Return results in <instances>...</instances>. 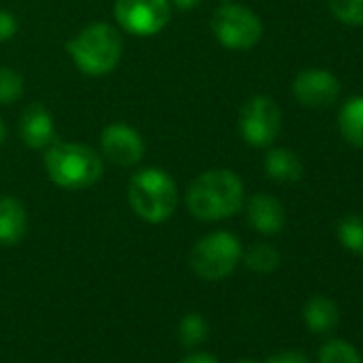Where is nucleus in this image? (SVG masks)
Returning <instances> with one entry per match:
<instances>
[{
  "label": "nucleus",
  "mask_w": 363,
  "mask_h": 363,
  "mask_svg": "<svg viewBox=\"0 0 363 363\" xmlns=\"http://www.w3.org/2000/svg\"><path fill=\"white\" fill-rule=\"evenodd\" d=\"M184 201L199 220H225L244 208V182L231 169H210L193 179Z\"/></svg>",
  "instance_id": "nucleus-1"
},
{
  "label": "nucleus",
  "mask_w": 363,
  "mask_h": 363,
  "mask_svg": "<svg viewBox=\"0 0 363 363\" xmlns=\"http://www.w3.org/2000/svg\"><path fill=\"white\" fill-rule=\"evenodd\" d=\"M45 171L65 191H86L103 175V156L84 143L54 141L45 150Z\"/></svg>",
  "instance_id": "nucleus-2"
},
{
  "label": "nucleus",
  "mask_w": 363,
  "mask_h": 363,
  "mask_svg": "<svg viewBox=\"0 0 363 363\" xmlns=\"http://www.w3.org/2000/svg\"><path fill=\"white\" fill-rule=\"evenodd\" d=\"M122 50L124 45L120 33L105 22H94L82 28L67 43V52L75 67L90 77H103L111 73L122 60Z\"/></svg>",
  "instance_id": "nucleus-3"
},
{
  "label": "nucleus",
  "mask_w": 363,
  "mask_h": 363,
  "mask_svg": "<svg viewBox=\"0 0 363 363\" xmlns=\"http://www.w3.org/2000/svg\"><path fill=\"white\" fill-rule=\"evenodd\" d=\"M128 203L133 212L150 225L169 220L177 208L175 179L158 167L139 169L128 182Z\"/></svg>",
  "instance_id": "nucleus-4"
},
{
  "label": "nucleus",
  "mask_w": 363,
  "mask_h": 363,
  "mask_svg": "<svg viewBox=\"0 0 363 363\" xmlns=\"http://www.w3.org/2000/svg\"><path fill=\"white\" fill-rule=\"evenodd\" d=\"M242 244L229 231L203 235L191 250V269L203 280H223L235 272L242 261Z\"/></svg>",
  "instance_id": "nucleus-5"
},
{
  "label": "nucleus",
  "mask_w": 363,
  "mask_h": 363,
  "mask_svg": "<svg viewBox=\"0 0 363 363\" xmlns=\"http://www.w3.org/2000/svg\"><path fill=\"white\" fill-rule=\"evenodd\" d=\"M212 33L216 41L233 52L252 50L263 37V24L255 11L235 3H223L212 16Z\"/></svg>",
  "instance_id": "nucleus-6"
},
{
  "label": "nucleus",
  "mask_w": 363,
  "mask_h": 363,
  "mask_svg": "<svg viewBox=\"0 0 363 363\" xmlns=\"http://www.w3.org/2000/svg\"><path fill=\"white\" fill-rule=\"evenodd\" d=\"M116 22L133 37H154L171 20L169 0H116Z\"/></svg>",
  "instance_id": "nucleus-7"
},
{
  "label": "nucleus",
  "mask_w": 363,
  "mask_h": 363,
  "mask_svg": "<svg viewBox=\"0 0 363 363\" xmlns=\"http://www.w3.org/2000/svg\"><path fill=\"white\" fill-rule=\"evenodd\" d=\"M282 126V113L274 99L252 96L240 111V135L252 147H269Z\"/></svg>",
  "instance_id": "nucleus-8"
},
{
  "label": "nucleus",
  "mask_w": 363,
  "mask_h": 363,
  "mask_svg": "<svg viewBox=\"0 0 363 363\" xmlns=\"http://www.w3.org/2000/svg\"><path fill=\"white\" fill-rule=\"evenodd\" d=\"M101 152L113 164L133 167L143 158L145 143L133 126L124 122H113L101 133Z\"/></svg>",
  "instance_id": "nucleus-9"
},
{
  "label": "nucleus",
  "mask_w": 363,
  "mask_h": 363,
  "mask_svg": "<svg viewBox=\"0 0 363 363\" xmlns=\"http://www.w3.org/2000/svg\"><path fill=\"white\" fill-rule=\"evenodd\" d=\"M293 96L310 109L329 107L340 96V79L327 69H306L293 79Z\"/></svg>",
  "instance_id": "nucleus-10"
},
{
  "label": "nucleus",
  "mask_w": 363,
  "mask_h": 363,
  "mask_svg": "<svg viewBox=\"0 0 363 363\" xmlns=\"http://www.w3.org/2000/svg\"><path fill=\"white\" fill-rule=\"evenodd\" d=\"M20 135L33 150H48L56 141V126L50 109L41 103H33L22 111Z\"/></svg>",
  "instance_id": "nucleus-11"
},
{
  "label": "nucleus",
  "mask_w": 363,
  "mask_h": 363,
  "mask_svg": "<svg viewBox=\"0 0 363 363\" xmlns=\"http://www.w3.org/2000/svg\"><path fill=\"white\" fill-rule=\"evenodd\" d=\"M246 218L250 227L263 235H276L286 225L284 206L267 193H257L250 197L246 206Z\"/></svg>",
  "instance_id": "nucleus-12"
},
{
  "label": "nucleus",
  "mask_w": 363,
  "mask_h": 363,
  "mask_svg": "<svg viewBox=\"0 0 363 363\" xmlns=\"http://www.w3.org/2000/svg\"><path fill=\"white\" fill-rule=\"evenodd\" d=\"M28 229V214L20 199L0 197V244L16 246Z\"/></svg>",
  "instance_id": "nucleus-13"
},
{
  "label": "nucleus",
  "mask_w": 363,
  "mask_h": 363,
  "mask_svg": "<svg viewBox=\"0 0 363 363\" xmlns=\"http://www.w3.org/2000/svg\"><path fill=\"white\" fill-rule=\"evenodd\" d=\"M263 167L267 177L280 182V184H293V182H299L303 175V164L299 156L289 147H272L265 154Z\"/></svg>",
  "instance_id": "nucleus-14"
},
{
  "label": "nucleus",
  "mask_w": 363,
  "mask_h": 363,
  "mask_svg": "<svg viewBox=\"0 0 363 363\" xmlns=\"http://www.w3.org/2000/svg\"><path fill=\"white\" fill-rule=\"evenodd\" d=\"M303 320L310 331L314 333H327L331 331L340 320V310L333 303V299L325 295H314L303 306Z\"/></svg>",
  "instance_id": "nucleus-15"
},
{
  "label": "nucleus",
  "mask_w": 363,
  "mask_h": 363,
  "mask_svg": "<svg viewBox=\"0 0 363 363\" xmlns=\"http://www.w3.org/2000/svg\"><path fill=\"white\" fill-rule=\"evenodd\" d=\"M337 126L346 143L363 150V96H352L340 107Z\"/></svg>",
  "instance_id": "nucleus-16"
},
{
  "label": "nucleus",
  "mask_w": 363,
  "mask_h": 363,
  "mask_svg": "<svg viewBox=\"0 0 363 363\" xmlns=\"http://www.w3.org/2000/svg\"><path fill=\"white\" fill-rule=\"evenodd\" d=\"M248 269L257 274H272L280 265V252L272 244H255L242 255Z\"/></svg>",
  "instance_id": "nucleus-17"
},
{
  "label": "nucleus",
  "mask_w": 363,
  "mask_h": 363,
  "mask_svg": "<svg viewBox=\"0 0 363 363\" xmlns=\"http://www.w3.org/2000/svg\"><path fill=\"white\" fill-rule=\"evenodd\" d=\"M340 244L352 255L363 257V214H350L337 225Z\"/></svg>",
  "instance_id": "nucleus-18"
},
{
  "label": "nucleus",
  "mask_w": 363,
  "mask_h": 363,
  "mask_svg": "<svg viewBox=\"0 0 363 363\" xmlns=\"http://www.w3.org/2000/svg\"><path fill=\"white\" fill-rule=\"evenodd\" d=\"M318 363H363L359 350L344 340H329L318 350Z\"/></svg>",
  "instance_id": "nucleus-19"
},
{
  "label": "nucleus",
  "mask_w": 363,
  "mask_h": 363,
  "mask_svg": "<svg viewBox=\"0 0 363 363\" xmlns=\"http://www.w3.org/2000/svg\"><path fill=\"white\" fill-rule=\"evenodd\" d=\"M208 335V323L199 312H191L179 323V342L186 348L199 346Z\"/></svg>",
  "instance_id": "nucleus-20"
},
{
  "label": "nucleus",
  "mask_w": 363,
  "mask_h": 363,
  "mask_svg": "<svg viewBox=\"0 0 363 363\" xmlns=\"http://www.w3.org/2000/svg\"><path fill=\"white\" fill-rule=\"evenodd\" d=\"M331 16L344 26H363V0H327Z\"/></svg>",
  "instance_id": "nucleus-21"
},
{
  "label": "nucleus",
  "mask_w": 363,
  "mask_h": 363,
  "mask_svg": "<svg viewBox=\"0 0 363 363\" xmlns=\"http://www.w3.org/2000/svg\"><path fill=\"white\" fill-rule=\"evenodd\" d=\"M24 94V79L9 67L0 69V105H11Z\"/></svg>",
  "instance_id": "nucleus-22"
},
{
  "label": "nucleus",
  "mask_w": 363,
  "mask_h": 363,
  "mask_svg": "<svg viewBox=\"0 0 363 363\" xmlns=\"http://www.w3.org/2000/svg\"><path fill=\"white\" fill-rule=\"evenodd\" d=\"M20 30V24H18V18L11 13V11H5L0 9V43H7L11 41Z\"/></svg>",
  "instance_id": "nucleus-23"
},
{
  "label": "nucleus",
  "mask_w": 363,
  "mask_h": 363,
  "mask_svg": "<svg viewBox=\"0 0 363 363\" xmlns=\"http://www.w3.org/2000/svg\"><path fill=\"white\" fill-rule=\"evenodd\" d=\"M265 363H310V359L301 350H280L272 354Z\"/></svg>",
  "instance_id": "nucleus-24"
},
{
  "label": "nucleus",
  "mask_w": 363,
  "mask_h": 363,
  "mask_svg": "<svg viewBox=\"0 0 363 363\" xmlns=\"http://www.w3.org/2000/svg\"><path fill=\"white\" fill-rule=\"evenodd\" d=\"M179 363H218V361L212 354H208V352H193V354L182 359Z\"/></svg>",
  "instance_id": "nucleus-25"
},
{
  "label": "nucleus",
  "mask_w": 363,
  "mask_h": 363,
  "mask_svg": "<svg viewBox=\"0 0 363 363\" xmlns=\"http://www.w3.org/2000/svg\"><path fill=\"white\" fill-rule=\"evenodd\" d=\"M169 3H171V7H175L179 11H191L201 5V0H169Z\"/></svg>",
  "instance_id": "nucleus-26"
},
{
  "label": "nucleus",
  "mask_w": 363,
  "mask_h": 363,
  "mask_svg": "<svg viewBox=\"0 0 363 363\" xmlns=\"http://www.w3.org/2000/svg\"><path fill=\"white\" fill-rule=\"evenodd\" d=\"M5 137H7V128H5V122H3V118H0V145L5 143Z\"/></svg>",
  "instance_id": "nucleus-27"
},
{
  "label": "nucleus",
  "mask_w": 363,
  "mask_h": 363,
  "mask_svg": "<svg viewBox=\"0 0 363 363\" xmlns=\"http://www.w3.org/2000/svg\"><path fill=\"white\" fill-rule=\"evenodd\" d=\"M238 363H259V361H238Z\"/></svg>",
  "instance_id": "nucleus-28"
},
{
  "label": "nucleus",
  "mask_w": 363,
  "mask_h": 363,
  "mask_svg": "<svg viewBox=\"0 0 363 363\" xmlns=\"http://www.w3.org/2000/svg\"><path fill=\"white\" fill-rule=\"evenodd\" d=\"M220 3H233V0H220Z\"/></svg>",
  "instance_id": "nucleus-29"
}]
</instances>
